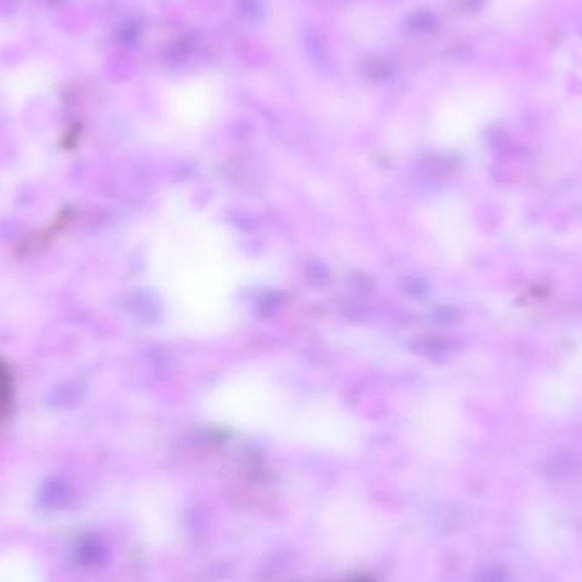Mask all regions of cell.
<instances>
[{
	"label": "cell",
	"mask_w": 582,
	"mask_h": 582,
	"mask_svg": "<svg viewBox=\"0 0 582 582\" xmlns=\"http://www.w3.org/2000/svg\"><path fill=\"white\" fill-rule=\"evenodd\" d=\"M154 268L157 290L176 331L193 337L229 331L240 286L251 268L227 225L176 194L167 208Z\"/></svg>",
	"instance_id": "1"
},
{
	"label": "cell",
	"mask_w": 582,
	"mask_h": 582,
	"mask_svg": "<svg viewBox=\"0 0 582 582\" xmlns=\"http://www.w3.org/2000/svg\"><path fill=\"white\" fill-rule=\"evenodd\" d=\"M295 400L269 373L247 368L218 382L201 407L206 416L217 423L278 434Z\"/></svg>",
	"instance_id": "2"
},
{
	"label": "cell",
	"mask_w": 582,
	"mask_h": 582,
	"mask_svg": "<svg viewBox=\"0 0 582 582\" xmlns=\"http://www.w3.org/2000/svg\"><path fill=\"white\" fill-rule=\"evenodd\" d=\"M69 484L62 479H53L43 487V499L48 506H60L69 501Z\"/></svg>",
	"instance_id": "4"
},
{
	"label": "cell",
	"mask_w": 582,
	"mask_h": 582,
	"mask_svg": "<svg viewBox=\"0 0 582 582\" xmlns=\"http://www.w3.org/2000/svg\"><path fill=\"white\" fill-rule=\"evenodd\" d=\"M222 87L210 77L186 80L171 92L169 108L179 125L188 130H203L222 109Z\"/></svg>",
	"instance_id": "3"
}]
</instances>
